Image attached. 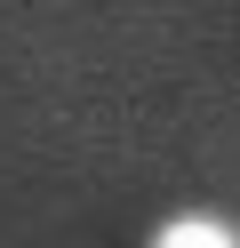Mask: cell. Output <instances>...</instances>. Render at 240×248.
Wrapping results in <instances>:
<instances>
[{
    "mask_svg": "<svg viewBox=\"0 0 240 248\" xmlns=\"http://www.w3.org/2000/svg\"><path fill=\"white\" fill-rule=\"evenodd\" d=\"M152 248H240V232L224 216H176V224L152 232Z\"/></svg>",
    "mask_w": 240,
    "mask_h": 248,
    "instance_id": "6da1fadb",
    "label": "cell"
}]
</instances>
